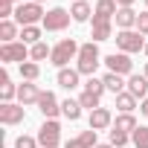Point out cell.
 Wrapping results in <instances>:
<instances>
[{"instance_id":"6da1fadb","label":"cell","mask_w":148,"mask_h":148,"mask_svg":"<svg viewBox=\"0 0 148 148\" xmlns=\"http://www.w3.org/2000/svg\"><path fill=\"white\" fill-rule=\"evenodd\" d=\"M79 49H82V47L73 41V38H64V41H58V44L52 47V55H49V58H52V64H55L58 70H64L73 58H79Z\"/></svg>"},{"instance_id":"7a4b0ae2","label":"cell","mask_w":148,"mask_h":148,"mask_svg":"<svg viewBox=\"0 0 148 148\" xmlns=\"http://www.w3.org/2000/svg\"><path fill=\"white\" fill-rule=\"evenodd\" d=\"M96 67H99V47H96V41L82 44V49H79V67L76 70L82 73V76H93Z\"/></svg>"},{"instance_id":"3957f363","label":"cell","mask_w":148,"mask_h":148,"mask_svg":"<svg viewBox=\"0 0 148 148\" xmlns=\"http://www.w3.org/2000/svg\"><path fill=\"white\" fill-rule=\"evenodd\" d=\"M15 21L21 23V26H35L38 21H44V12H41V3H21L18 9H15Z\"/></svg>"},{"instance_id":"277c9868","label":"cell","mask_w":148,"mask_h":148,"mask_svg":"<svg viewBox=\"0 0 148 148\" xmlns=\"http://www.w3.org/2000/svg\"><path fill=\"white\" fill-rule=\"evenodd\" d=\"M116 47L128 55V52H139L145 49V41H142V32H134V29H122L116 35Z\"/></svg>"},{"instance_id":"5b68a950","label":"cell","mask_w":148,"mask_h":148,"mask_svg":"<svg viewBox=\"0 0 148 148\" xmlns=\"http://www.w3.org/2000/svg\"><path fill=\"white\" fill-rule=\"evenodd\" d=\"M38 142L44 148H58V142H61V125L55 119H47L41 125V131H38Z\"/></svg>"},{"instance_id":"8992f818","label":"cell","mask_w":148,"mask_h":148,"mask_svg":"<svg viewBox=\"0 0 148 148\" xmlns=\"http://www.w3.org/2000/svg\"><path fill=\"white\" fill-rule=\"evenodd\" d=\"M29 58V49H26V44L23 41H12V44H3L0 47V61H18V64H23Z\"/></svg>"},{"instance_id":"52a82bcc","label":"cell","mask_w":148,"mask_h":148,"mask_svg":"<svg viewBox=\"0 0 148 148\" xmlns=\"http://www.w3.org/2000/svg\"><path fill=\"white\" fill-rule=\"evenodd\" d=\"M70 18H73V15H70L67 9H49V12L44 15V21H41V23H44V29H47V32H61V29L70 23Z\"/></svg>"},{"instance_id":"ba28073f","label":"cell","mask_w":148,"mask_h":148,"mask_svg":"<svg viewBox=\"0 0 148 148\" xmlns=\"http://www.w3.org/2000/svg\"><path fill=\"white\" fill-rule=\"evenodd\" d=\"M105 64H108V73H116V76H128V73L134 70V61L125 52H110L105 58Z\"/></svg>"},{"instance_id":"9c48e42d","label":"cell","mask_w":148,"mask_h":148,"mask_svg":"<svg viewBox=\"0 0 148 148\" xmlns=\"http://www.w3.org/2000/svg\"><path fill=\"white\" fill-rule=\"evenodd\" d=\"M23 119H26L23 105H15V102H3L0 105V122L3 125H21Z\"/></svg>"},{"instance_id":"30bf717a","label":"cell","mask_w":148,"mask_h":148,"mask_svg":"<svg viewBox=\"0 0 148 148\" xmlns=\"http://www.w3.org/2000/svg\"><path fill=\"white\" fill-rule=\"evenodd\" d=\"M38 110L47 116V119H55L58 113H61V102L55 99V93H41V99H38Z\"/></svg>"},{"instance_id":"8fae6325","label":"cell","mask_w":148,"mask_h":148,"mask_svg":"<svg viewBox=\"0 0 148 148\" xmlns=\"http://www.w3.org/2000/svg\"><path fill=\"white\" fill-rule=\"evenodd\" d=\"M38 99H41V90H38V84H32V82H23L21 87H18V102L26 108V105H38Z\"/></svg>"},{"instance_id":"7c38bea8","label":"cell","mask_w":148,"mask_h":148,"mask_svg":"<svg viewBox=\"0 0 148 148\" xmlns=\"http://www.w3.org/2000/svg\"><path fill=\"white\" fill-rule=\"evenodd\" d=\"M110 122H113V116H110L108 108H96V110H90V128H93V131H105Z\"/></svg>"},{"instance_id":"4fadbf2b","label":"cell","mask_w":148,"mask_h":148,"mask_svg":"<svg viewBox=\"0 0 148 148\" xmlns=\"http://www.w3.org/2000/svg\"><path fill=\"white\" fill-rule=\"evenodd\" d=\"M96 134H99V131H93V128H90V131H82L76 139H70L64 148H96Z\"/></svg>"},{"instance_id":"5bb4252c","label":"cell","mask_w":148,"mask_h":148,"mask_svg":"<svg viewBox=\"0 0 148 148\" xmlns=\"http://www.w3.org/2000/svg\"><path fill=\"white\" fill-rule=\"evenodd\" d=\"M110 38V18L93 15V41H108Z\"/></svg>"},{"instance_id":"9a60e30c","label":"cell","mask_w":148,"mask_h":148,"mask_svg":"<svg viewBox=\"0 0 148 148\" xmlns=\"http://www.w3.org/2000/svg\"><path fill=\"white\" fill-rule=\"evenodd\" d=\"M79 76H82V73L79 70H58V84L64 87V90H73V87H79Z\"/></svg>"},{"instance_id":"2e32d148","label":"cell","mask_w":148,"mask_h":148,"mask_svg":"<svg viewBox=\"0 0 148 148\" xmlns=\"http://www.w3.org/2000/svg\"><path fill=\"white\" fill-rule=\"evenodd\" d=\"M136 128H139V125H136L134 113H119L116 122H113V131H122V134H134Z\"/></svg>"},{"instance_id":"e0dca14e","label":"cell","mask_w":148,"mask_h":148,"mask_svg":"<svg viewBox=\"0 0 148 148\" xmlns=\"http://www.w3.org/2000/svg\"><path fill=\"white\" fill-rule=\"evenodd\" d=\"M128 93H134L136 99H142L148 93V79L145 76H131L128 79Z\"/></svg>"},{"instance_id":"ac0fdd59","label":"cell","mask_w":148,"mask_h":148,"mask_svg":"<svg viewBox=\"0 0 148 148\" xmlns=\"http://www.w3.org/2000/svg\"><path fill=\"white\" fill-rule=\"evenodd\" d=\"M70 15H73V21L84 23L93 12H90V3H87V0H76V3H73V9H70Z\"/></svg>"},{"instance_id":"d6986e66","label":"cell","mask_w":148,"mask_h":148,"mask_svg":"<svg viewBox=\"0 0 148 148\" xmlns=\"http://www.w3.org/2000/svg\"><path fill=\"white\" fill-rule=\"evenodd\" d=\"M136 18H139V15H136L134 9H119V12H116V26H119V29H131V26H136Z\"/></svg>"},{"instance_id":"ffe728a7","label":"cell","mask_w":148,"mask_h":148,"mask_svg":"<svg viewBox=\"0 0 148 148\" xmlns=\"http://www.w3.org/2000/svg\"><path fill=\"white\" fill-rule=\"evenodd\" d=\"M61 113H64L70 122H76V119L82 116V102H76V99H64V102H61Z\"/></svg>"},{"instance_id":"44dd1931","label":"cell","mask_w":148,"mask_h":148,"mask_svg":"<svg viewBox=\"0 0 148 148\" xmlns=\"http://www.w3.org/2000/svg\"><path fill=\"white\" fill-rule=\"evenodd\" d=\"M116 108H119L122 113H131V110L136 108V96H134V93H128V90H122V93L116 96Z\"/></svg>"},{"instance_id":"7402d4cb","label":"cell","mask_w":148,"mask_h":148,"mask_svg":"<svg viewBox=\"0 0 148 148\" xmlns=\"http://www.w3.org/2000/svg\"><path fill=\"white\" fill-rule=\"evenodd\" d=\"M18 35V21H0V38H3V44H12Z\"/></svg>"},{"instance_id":"603a6c76","label":"cell","mask_w":148,"mask_h":148,"mask_svg":"<svg viewBox=\"0 0 148 148\" xmlns=\"http://www.w3.org/2000/svg\"><path fill=\"white\" fill-rule=\"evenodd\" d=\"M116 12H119L116 0H99V3H96V15H102V18H113Z\"/></svg>"},{"instance_id":"cb8c5ba5","label":"cell","mask_w":148,"mask_h":148,"mask_svg":"<svg viewBox=\"0 0 148 148\" xmlns=\"http://www.w3.org/2000/svg\"><path fill=\"white\" fill-rule=\"evenodd\" d=\"M102 82H105V87H108L110 93H116V96H119V93H122V87H125L122 76H116V73H105V79H102Z\"/></svg>"},{"instance_id":"d4e9b609","label":"cell","mask_w":148,"mask_h":148,"mask_svg":"<svg viewBox=\"0 0 148 148\" xmlns=\"http://www.w3.org/2000/svg\"><path fill=\"white\" fill-rule=\"evenodd\" d=\"M15 93H18V90H15V84L9 82V76H6V73H0V96H3V102H12Z\"/></svg>"},{"instance_id":"484cf974","label":"cell","mask_w":148,"mask_h":148,"mask_svg":"<svg viewBox=\"0 0 148 148\" xmlns=\"http://www.w3.org/2000/svg\"><path fill=\"white\" fill-rule=\"evenodd\" d=\"M21 76H23L26 82H35V79L41 76V67H38L35 61H23V64H21Z\"/></svg>"},{"instance_id":"4316f807","label":"cell","mask_w":148,"mask_h":148,"mask_svg":"<svg viewBox=\"0 0 148 148\" xmlns=\"http://www.w3.org/2000/svg\"><path fill=\"white\" fill-rule=\"evenodd\" d=\"M21 41L35 47V44L41 41V29H38V26H23V29H21Z\"/></svg>"},{"instance_id":"83f0119b","label":"cell","mask_w":148,"mask_h":148,"mask_svg":"<svg viewBox=\"0 0 148 148\" xmlns=\"http://www.w3.org/2000/svg\"><path fill=\"white\" fill-rule=\"evenodd\" d=\"M47 55H52V49H49V47H47L44 41H38V44H35V47L29 49V58H32V61H44Z\"/></svg>"},{"instance_id":"f1b7e54d","label":"cell","mask_w":148,"mask_h":148,"mask_svg":"<svg viewBox=\"0 0 148 148\" xmlns=\"http://www.w3.org/2000/svg\"><path fill=\"white\" fill-rule=\"evenodd\" d=\"M84 90H87V93H93V96H99V99H102V93H105V90H108V87H105V82H102V79H93V76H90V79H87V84H84Z\"/></svg>"},{"instance_id":"f546056e","label":"cell","mask_w":148,"mask_h":148,"mask_svg":"<svg viewBox=\"0 0 148 148\" xmlns=\"http://www.w3.org/2000/svg\"><path fill=\"white\" fill-rule=\"evenodd\" d=\"M131 142H134L136 148H148V128H142V125H139V128L131 134Z\"/></svg>"},{"instance_id":"4dcf8cb0","label":"cell","mask_w":148,"mask_h":148,"mask_svg":"<svg viewBox=\"0 0 148 148\" xmlns=\"http://www.w3.org/2000/svg\"><path fill=\"white\" fill-rule=\"evenodd\" d=\"M79 102H82V108H90V110L102 108V105H99V96H93V93H87V90H84V93L79 96Z\"/></svg>"},{"instance_id":"1f68e13d","label":"cell","mask_w":148,"mask_h":148,"mask_svg":"<svg viewBox=\"0 0 148 148\" xmlns=\"http://www.w3.org/2000/svg\"><path fill=\"white\" fill-rule=\"evenodd\" d=\"M128 139H131V134H122V131H110V145H113V148H122V145H128Z\"/></svg>"},{"instance_id":"d6a6232c","label":"cell","mask_w":148,"mask_h":148,"mask_svg":"<svg viewBox=\"0 0 148 148\" xmlns=\"http://www.w3.org/2000/svg\"><path fill=\"white\" fill-rule=\"evenodd\" d=\"M41 142L38 139H32V136H18L15 139V148H38Z\"/></svg>"},{"instance_id":"836d02e7","label":"cell","mask_w":148,"mask_h":148,"mask_svg":"<svg viewBox=\"0 0 148 148\" xmlns=\"http://www.w3.org/2000/svg\"><path fill=\"white\" fill-rule=\"evenodd\" d=\"M15 15V9H12V3H9V0H0V18H3V21H9Z\"/></svg>"},{"instance_id":"e575fe53","label":"cell","mask_w":148,"mask_h":148,"mask_svg":"<svg viewBox=\"0 0 148 148\" xmlns=\"http://www.w3.org/2000/svg\"><path fill=\"white\" fill-rule=\"evenodd\" d=\"M136 29H139V32H142V35H145V32H148V12H145V15H139V18H136Z\"/></svg>"},{"instance_id":"d590c367","label":"cell","mask_w":148,"mask_h":148,"mask_svg":"<svg viewBox=\"0 0 148 148\" xmlns=\"http://www.w3.org/2000/svg\"><path fill=\"white\" fill-rule=\"evenodd\" d=\"M116 3H119V9H131V3H134V0H116Z\"/></svg>"},{"instance_id":"8d00e7d4","label":"cell","mask_w":148,"mask_h":148,"mask_svg":"<svg viewBox=\"0 0 148 148\" xmlns=\"http://www.w3.org/2000/svg\"><path fill=\"white\" fill-rule=\"evenodd\" d=\"M139 110H142V116H148V99H142V105H139Z\"/></svg>"},{"instance_id":"74e56055","label":"cell","mask_w":148,"mask_h":148,"mask_svg":"<svg viewBox=\"0 0 148 148\" xmlns=\"http://www.w3.org/2000/svg\"><path fill=\"white\" fill-rule=\"evenodd\" d=\"M96 148H113V145H110V142H108V145H96Z\"/></svg>"},{"instance_id":"f35d334b","label":"cell","mask_w":148,"mask_h":148,"mask_svg":"<svg viewBox=\"0 0 148 148\" xmlns=\"http://www.w3.org/2000/svg\"><path fill=\"white\" fill-rule=\"evenodd\" d=\"M9 3H23V0H9Z\"/></svg>"},{"instance_id":"ab89813d","label":"cell","mask_w":148,"mask_h":148,"mask_svg":"<svg viewBox=\"0 0 148 148\" xmlns=\"http://www.w3.org/2000/svg\"><path fill=\"white\" fill-rule=\"evenodd\" d=\"M32 3H44V0H32Z\"/></svg>"},{"instance_id":"60d3db41","label":"cell","mask_w":148,"mask_h":148,"mask_svg":"<svg viewBox=\"0 0 148 148\" xmlns=\"http://www.w3.org/2000/svg\"><path fill=\"white\" fill-rule=\"evenodd\" d=\"M145 79H148V67H145Z\"/></svg>"},{"instance_id":"b9f144b4","label":"cell","mask_w":148,"mask_h":148,"mask_svg":"<svg viewBox=\"0 0 148 148\" xmlns=\"http://www.w3.org/2000/svg\"><path fill=\"white\" fill-rule=\"evenodd\" d=\"M145 55H148V44H145Z\"/></svg>"},{"instance_id":"7bdbcfd3","label":"cell","mask_w":148,"mask_h":148,"mask_svg":"<svg viewBox=\"0 0 148 148\" xmlns=\"http://www.w3.org/2000/svg\"><path fill=\"white\" fill-rule=\"evenodd\" d=\"M145 6H148V0H145Z\"/></svg>"}]
</instances>
